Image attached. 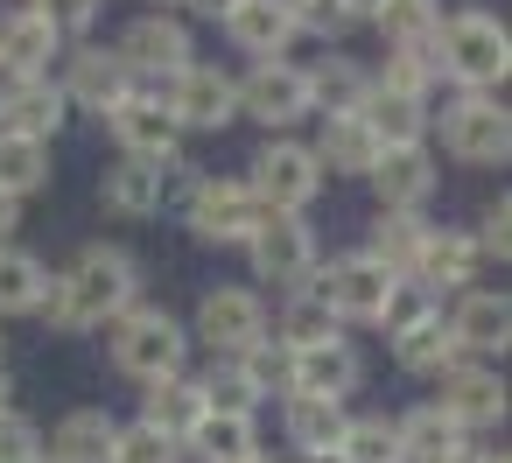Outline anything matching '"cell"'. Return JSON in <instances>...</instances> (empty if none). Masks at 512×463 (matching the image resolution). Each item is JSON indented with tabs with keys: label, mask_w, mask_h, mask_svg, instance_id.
<instances>
[{
	"label": "cell",
	"mask_w": 512,
	"mask_h": 463,
	"mask_svg": "<svg viewBox=\"0 0 512 463\" xmlns=\"http://www.w3.org/2000/svg\"><path fill=\"white\" fill-rule=\"evenodd\" d=\"M127 309H141V267L127 246H85L64 274H50V295H43V323L50 330H106L120 323Z\"/></svg>",
	"instance_id": "6da1fadb"
},
{
	"label": "cell",
	"mask_w": 512,
	"mask_h": 463,
	"mask_svg": "<svg viewBox=\"0 0 512 463\" xmlns=\"http://www.w3.org/2000/svg\"><path fill=\"white\" fill-rule=\"evenodd\" d=\"M505 71H512V36H505L498 15L463 8V15L442 22V36H435V78H449L456 92H498Z\"/></svg>",
	"instance_id": "7a4b0ae2"
},
{
	"label": "cell",
	"mask_w": 512,
	"mask_h": 463,
	"mask_svg": "<svg viewBox=\"0 0 512 463\" xmlns=\"http://www.w3.org/2000/svg\"><path fill=\"white\" fill-rule=\"evenodd\" d=\"M246 190H253L260 211H288V218H302V211L323 197V169H316L309 141H295V134H267L260 155H253V169H246Z\"/></svg>",
	"instance_id": "3957f363"
},
{
	"label": "cell",
	"mask_w": 512,
	"mask_h": 463,
	"mask_svg": "<svg viewBox=\"0 0 512 463\" xmlns=\"http://www.w3.org/2000/svg\"><path fill=\"white\" fill-rule=\"evenodd\" d=\"M183 358H190V330H183L169 309H127V316L113 323V365H120L127 379H141V386L176 379Z\"/></svg>",
	"instance_id": "277c9868"
},
{
	"label": "cell",
	"mask_w": 512,
	"mask_h": 463,
	"mask_svg": "<svg viewBox=\"0 0 512 463\" xmlns=\"http://www.w3.org/2000/svg\"><path fill=\"white\" fill-rule=\"evenodd\" d=\"M442 148L470 169H505L512 155V120L498 106V92H456L442 113Z\"/></svg>",
	"instance_id": "5b68a950"
},
{
	"label": "cell",
	"mask_w": 512,
	"mask_h": 463,
	"mask_svg": "<svg viewBox=\"0 0 512 463\" xmlns=\"http://www.w3.org/2000/svg\"><path fill=\"white\" fill-rule=\"evenodd\" d=\"M246 253H253V274H260V281H274V288H288V295L316 281V232H309V218L260 211V225H253Z\"/></svg>",
	"instance_id": "8992f818"
},
{
	"label": "cell",
	"mask_w": 512,
	"mask_h": 463,
	"mask_svg": "<svg viewBox=\"0 0 512 463\" xmlns=\"http://www.w3.org/2000/svg\"><path fill=\"white\" fill-rule=\"evenodd\" d=\"M183 218L204 246H246L253 225H260V204L239 176H197L190 197H183Z\"/></svg>",
	"instance_id": "52a82bcc"
},
{
	"label": "cell",
	"mask_w": 512,
	"mask_h": 463,
	"mask_svg": "<svg viewBox=\"0 0 512 463\" xmlns=\"http://www.w3.org/2000/svg\"><path fill=\"white\" fill-rule=\"evenodd\" d=\"M393 267H379L372 253H344V260H330V267H316V295L330 302V316L337 323H379L386 316V295H393Z\"/></svg>",
	"instance_id": "ba28073f"
},
{
	"label": "cell",
	"mask_w": 512,
	"mask_h": 463,
	"mask_svg": "<svg viewBox=\"0 0 512 463\" xmlns=\"http://www.w3.org/2000/svg\"><path fill=\"white\" fill-rule=\"evenodd\" d=\"M197 344H211L218 358H246L253 344H267V302L253 288H232V281L204 288V302H197Z\"/></svg>",
	"instance_id": "9c48e42d"
},
{
	"label": "cell",
	"mask_w": 512,
	"mask_h": 463,
	"mask_svg": "<svg viewBox=\"0 0 512 463\" xmlns=\"http://www.w3.org/2000/svg\"><path fill=\"white\" fill-rule=\"evenodd\" d=\"M113 57L127 64V78H183L190 64H197V50H190V29L176 22V15H141V22H127V36L113 43Z\"/></svg>",
	"instance_id": "30bf717a"
},
{
	"label": "cell",
	"mask_w": 512,
	"mask_h": 463,
	"mask_svg": "<svg viewBox=\"0 0 512 463\" xmlns=\"http://www.w3.org/2000/svg\"><path fill=\"white\" fill-rule=\"evenodd\" d=\"M169 120L197 127V134H225L239 120V78H225L218 64H190L183 78H169Z\"/></svg>",
	"instance_id": "8fae6325"
},
{
	"label": "cell",
	"mask_w": 512,
	"mask_h": 463,
	"mask_svg": "<svg viewBox=\"0 0 512 463\" xmlns=\"http://www.w3.org/2000/svg\"><path fill=\"white\" fill-rule=\"evenodd\" d=\"M106 134L120 141V155H134V162H162V169H176V141H183V127L169 120V106H162V92H127L113 113H106Z\"/></svg>",
	"instance_id": "7c38bea8"
},
{
	"label": "cell",
	"mask_w": 512,
	"mask_h": 463,
	"mask_svg": "<svg viewBox=\"0 0 512 463\" xmlns=\"http://www.w3.org/2000/svg\"><path fill=\"white\" fill-rule=\"evenodd\" d=\"M239 120H260L267 134H288L295 120H309L302 64H253V71L239 78Z\"/></svg>",
	"instance_id": "4fadbf2b"
},
{
	"label": "cell",
	"mask_w": 512,
	"mask_h": 463,
	"mask_svg": "<svg viewBox=\"0 0 512 463\" xmlns=\"http://www.w3.org/2000/svg\"><path fill=\"white\" fill-rule=\"evenodd\" d=\"M435 407L470 435V428H498L505 421V372L498 365H477V358H463L456 372H442V393H435Z\"/></svg>",
	"instance_id": "5bb4252c"
},
{
	"label": "cell",
	"mask_w": 512,
	"mask_h": 463,
	"mask_svg": "<svg viewBox=\"0 0 512 463\" xmlns=\"http://www.w3.org/2000/svg\"><path fill=\"white\" fill-rule=\"evenodd\" d=\"M365 183L379 190V211H421V204L435 197V155H428V141H414V148H379V162H372Z\"/></svg>",
	"instance_id": "9a60e30c"
},
{
	"label": "cell",
	"mask_w": 512,
	"mask_h": 463,
	"mask_svg": "<svg viewBox=\"0 0 512 463\" xmlns=\"http://www.w3.org/2000/svg\"><path fill=\"white\" fill-rule=\"evenodd\" d=\"M449 337H456V351L463 358H505V344H512V302L505 295H491V288H463V302H456V316H449Z\"/></svg>",
	"instance_id": "2e32d148"
},
{
	"label": "cell",
	"mask_w": 512,
	"mask_h": 463,
	"mask_svg": "<svg viewBox=\"0 0 512 463\" xmlns=\"http://www.w3.org/2000/svg\"><path fill=\"white\" fill-rule=\"evenodd\" d=\"M358 379H365V358H358V344H344V337H330V344H316V351H288V393L344 400Z\"/></svg>",
	"instance_id": "e0dca14e"
},
{
	"label": "cell",
	"mask_w": 512,
	"mask_h": 463,
	"mask_svg": "<svg viewBox=\"0 0 512 463\" xmlns=\"http://www.w3.org/2000/svg\"><path fill=\"white\" fill-rule=\"evenodd\" d=\"M57 92H64V106H85V113L106 120V113L134 92V78H127V64H120L113 50H78V57L64 64V85H57Z\"/></svg>",
	"instance_id": "ac0fdd59"
},
{
	"label": "cell",
	"mask_w": 512,
	"mask_h": 463,
	"mask_svg": "<svg viewBox=\"0 0 512 463\" xmlns=\"http://www.w3.org/2000/svg\"><path fill=\"white\" fill-rule=\"evenodd\" d=\"M64 92L50 78H8V92H0V134H22V141H43L64 127Z\"/></svg>",
	"instance_id": "d6986e66"
},
{
	"label": "cell",
	"mask_w": 512,
	"mask_h": 463,
	"mask_svg": "<svg viewBox=\"0 0 512 463\" xmlns=\"http://www.w3.org/2000/svg\"><path fill=\"white\" fill-rule=\"evenodd\" d=\"M281 428H288V449H295L302 463H316V456H337V442H344L351 414H344V400L288 393V407H281Z\"/></svg>",
	"instance_id": "ffe728a7"
},
{
	"label": "cell",
	"mask_w": 512,
	"mask_h": 463,
	"mask_svg": "<svg viewBox=\"0 0 512 463\" xmlns=\"http://www.w3.org/2000/svg\"><path fill=\"white\" fill-rule=\"evenodd\" d=\"M57 50H64V36L50 29L43 8H15L8 22H0V64H8L15 78H50Z\"/></svg>",
	"instance_id": "44dd1931"
},
{
	"label": "cell",
	"mask_w": 512,
	"mask_h": 463,
	"mask_svg": "<svg viewBox=\"0 0 512 463\" xmlns=\"http://www.w3.org/2000/svg\"><path fill=\"white\" fill-rule=\"evenodd\" d=\"M99 197H106L113 218H155V211L169 204V176H162V162H134V155H120V162L106 169Z\"/></svg>",
	"instance_id": "7402d4cb"
},
{
	"label": "cell",
	"mask_w": 512,
	"mask_h": 463,
	"mask_svg": "<svg viewBox=\"0 0 512 463\" xmlns=\"http://www.w3.org/2000/svg\"><path fill=\"white\" fill-rule=\"evenodd\" d=\"M393 442H400V463H449L470 435H463L435 400H414V407L393 421Z\"/></svg>",
	"instance_id": "603a6c76"
},
{
	"label": "cell",
	"mask_w": 512,
	"mask_h": 463,
	"mask_svg": "<svg viewBox=\"0 0 512 463\" xmlns=\"http://www.w3.org/2000/svg\"><path fill=\"white\" fill-rule=\"evenodd\" d=\"M225 36L253 57V64H281V50L295 43V22L281 0H239V8L225 15Z\"/></svg>",
	"instance_id": "cb8c5ba5"
},
{
	"label": "cell",
	"mask_w": 512,
	"mask_h": 463,
	"mask_svg": "<svg viewBox=\"0 0 512 463\" xmlns=\"http://www.w3.org/2000/svg\"><path fill=\"white\" fill-rule=\"evenodd\" d=\"M358 120H365V134H372L379 148H414V141H428V106L407 99V92H386V85H372V92L358 99Z\"/></svg>",
	"instance_id": "d4e9b609"
},
{
	"label": "cell",
	"mask_w": 512,
	"mask_h": 463,
	"mask_svg": "<svg viewBox=\"0 0 512 463\" xmlns=\"http://www.w3.org/2000/svg\"><path fill=\"white\" fill-rule=\"evenodd\" d=\"M246 456H260L253 414H211L204 407V421L183 435V463H246Z\"/></svg>",
	"instance_id": "484cf974"
},
{
	"label": "cell",
	"mask_w": 512,
	"mask_h": 463,
	"mask_svg": "<svg viewBox=\"0 0 512 463\" xmlns=\"http://www.w3.org/2000/svg\"><path fill=\"white\" fill-rule=\"evenodd\" d=\"M113 435H120V421L106 407H78V414L57 421V435L43 442V456L50 463H113Z\"/></svg>",
	"instance_id": "4316f807"
},
{
	"label": "cell",
	"mask_w": 512,
	"mask_h": 463,
	"mask_svg": "<svg viewBox=\"0 0 512 463\" xmlns=\"http://www.w3.org/2000/svg\"><path fill=\"white\" fill-rule=\"evenodd\" d=\"M302 85H309V113L337 120V113H358V99L372 92V71L358 57H323V64L302 71Z\"/></svg>",
	"instance_id": "83f0119b"
},
{
	"label": "cell",
	"mask_w": 512,
	"mask_h": 463,
	"mask_svg": "<svg viewBox=\"0 0 512 463\" xmlns=\"http://www.w3.org/2000/svg\"><path fill=\"white\" fill-rule=\"evenodd\" d=\"M393 358H400L407 372H421V379H442V372H456V365H463V351H456V337H449V316H442V309H428L421 323H407V330L393 337Z\"/></svg>",
	"instance_id": "f1b7e54d"
},
{
	"label": "cell",
	"mask_w": 512,
	"mask_h": 463,
	"mask_svg": "<svg viewBox=\"0 0 512 463\" xmlns=\"http://www.w3.org/2000/svg\"><path fill=\"white\" fill-rule=\"evenodd\" d=\"M477 267H484V260H477L470 232H428V246H421V260H414L407 281H421V288L435 295V288H470Z\"/></svg>",
	"instance_id": "f546056e"
},
{
	"label": "cell",
	"mask_w": 512,
	"mask_h": 463,
	"mask_svg": "<svg viewBox=\"0 0 512 463\" xmlns=\"http://www.w3.org/2000/svg\"><path fill=\"white\" fill-rule=\"evenodd\" d=\"M309 155H316V169H330V176H372L379 141L365 134L358 113H337V120H323V141H316Z\"/></svg>",
	"instance_id": "4dcf8cb0"
},
{
	"label": "cell",
	"mask_w": 512,
	"mask_h": 463,
	"mask_svg": "<svg viewBox=\"0 0 512 463\" xmlns=\"http://www.w3.org/2000/svg\"><path fill=\"white\" fill-rule=\"evenodd\" d=\"M428 232H435V225H428L421 211H379V218H372V246H365V253L407 281V274H414V260H421V246H428Z\"/></svg>",
	"instance_id": "1f68e13d"
},
{
	"label": "cell",
	"mask_w": 512,
	"mask_h": 463,
	"mask_svg": "<svg viewBox=\"0 0 512 463\" xmlns=\"http://www.w3.org/2000/svg\"><path fill=\"white\" fill-rule=\"evenodd\" d=\"M141 421L183 442V435L204 421V393H197V379H183V372H176V379H155L148 400H141Z\"/></svg>",
	"instance_id": "d6a6232c"
},
{
	"label": "cell",
	"mask_w": 512,
	"mask_h": 463,
	"mask_svg": "<svg viewBox=\"0 0 512 463\" xmlns=\"http://www.w3.org/2000/svg\"><path fill=\"white\" fill-rule=\"evenodd\" d=\"M50 295V267L22 246H0V316H36Z\"/></svg>",
	"instance_id": "836d02e7"
},
{
	"label": "cell",
	"mask_w": 512,
	"mask_h": 463,
	"mask_svg": "<svg viewBox=\"0 0 512 463\" xmlns=\"http://www.w3.org/2000/svg\"><path fill=\"white\" fill-rule=\"evenodd\" d=\"M330 337H344V323L330 316V302L316 295V288H295L288 295V309H281V351H316V344H330Z\"/></svg>",
	"instance_id": "e575fe53"
},
{
	"label": "cell",
	"mask_w": 512,
	"mask_h": 463,
	"mask_svg": "<svg viewBox=\"0 0 512 463\" xmlns=\"http://www.w3.org/2000/svg\"><path fill=\"white\" fill-rule=\"evenodd\" d=\"M372 22H379V36H386L393 50H435V36H442V0H386Z\"/></svg>",
	"instance_id": "d590c367"
},
{
	"label": "cell",
	"mask_w": 512,
	"mask_h": 463,
	"mask_svg": "<svg viewBox=\"0 0 512 463\" xmlns=\"http://www.w3.org/2000/svg\"><path fill=\"white\" fill-rule=\"evenodd\" d=\"M50 183V148L43 141H22V134H0V197H36Z\"/></svg>",
	"instance_id": "8d00e7d4"
},
{
	"label": "cell",
	"mask_w": 512,
	"mask_h": 463,
	"mask_svg": "<svg viewBox=\"0 0 512 463\" xmlns=\"http://www.w3.org/2000/svg\"><path fill=\"white\" fill-rule=\"evenodd\" d=\"M197 393H204V407H211V414H253V407L267 400L239 358H211V372L197 379Z\"/></svg>",
	"instance_id": "74e56055"
},
{
	"label": "cell",
	"mask_w": 512,
	"mask_h": 463,
	"mask_svg": "<svg viewBox=\"0 0 512 463\" xmlns=\"http://www.w3.org/2000/svg\"><path fill=\"white\" fill-rule=\"evenodd\" d=\"M337 463H400V442H393V421L386 414H358L337 442Z\"/></svg>",
	"instance_id": "f35d334b"
},
{
	"label": "cell",
	"mask_w": 512,
	"mask_h": 463,
	"mask_svg": "<svg viewBox=\"0 0 512 463\" xmlns=\"http://www.w3.org/2000/svg\"><path fill=\"white\" fill-rule=\"evenodd\" d=\"M113 463H183V442L162 435V428H148V421H127L113 435Z\"/></svg>",
	"instance_id": "ab89813d"
},
{
	"label": "cell",
	"mask_w": 512,
	"mask_h": 463,
	"mask_svg": "<svg viewBox=\"0 0 512 463\" xmlns=\"http://www.w3.org/2000/svg\"><path fill=\"white\" fill-rule=\"evenodd\" d=\"M372 85L407 92V99H421V106H428V85H435V50H393V57H386V71H379Z\"/></svg>",
	"instance_id": "60d3db41"
},
{
	"label": "cell",
	"mask_w": 512,
	"mask_h": 463,
	"mask_svg": "<svg viewBox=\"0 0 512 463\" xmlns=\"http://www.w3.org/2000/svg\"><path fill=\"white\" fill-rule=\"evenodd\" d=\"M281 8H288L295 36H316V43H337V36L351 29V15H344V0H281Z\"/></svg>",
	"instance_id": "b9f144b4"
},
{
	"label": "cell",
	"mask_w": 512,
	"mask_h": 463,
	"mask_svg": "<svg viewBox=\"0 0 512 463\" xmlns=\"http://www.w3.org/2000/svg\"><path fill=\"white\" fill-rule=\"evenodd\" d=\"M43 456V428L15 407H0V463H36Z\"/></svg>",
	"instance_id": "7bdbcfd3"
},
{
	"label": "cell",
	"mask_w": 512,
	"mask_h": 463,
	"mask_svg": "<svg viewBox=\"0 0 512 463\" xmlns=\"http://www.w3.org/2000/svg\"><path fill=\"white\" fill-rule=\"evenodd\" d=\"M470 246H477V260H505V253H512V204H505V197H491V204H484V218H477Z\"/></svg>",
	"instance_id": "ee69618b"
},
{
	"label": "cell",
	"mask_w": 512,
	"mask_h": 463,
	"mask_svg": "<svg viewBox=\"0 0 512 463\" xmlns=\"http://www.w3.org/2000/svg\"><path fill=\"white\" fill-rule=\"evenodd\" d=\"M428 309H435V295H428L421 281H393V295H386V316H379V323L400 337V330H407V323H421Z\"/></svg>",
	"instance_id": "f6af8a7d"
},
{
	"label": "cell",
	"mask_w": 512,
	"mask_h": 463,
	"mask_svg": "<svg viewBox=\"0 0 512 463\" xmlns=\"http://www.w3.org/2000/svg\"><path fill=\"white\" fill-rule=\"evenodd\" d=\"M36 8L50 15V29H57V36H78V29H92V22H99L106 0H36Z\"/></svg>",
	"instance_id": "bcb514c9"
},
{
	"label": "cell",
	"mask_w": 512,
	"mask_h": 463,
	"mask_svg": "<svg viewBox=\"0 0 512 463\" xmlns=\"http://www.w3.org/2000/svg\"><path fill=\"white\" fill-rule=\"evenodd\" d=\"M183 8H197V15H204V22H225V15H232V8H239V0H183Z\"/></svg>",
	"instance_id": "7dc6e473"
},
{
	"label": "cell",
	"mask_w": 512,
	"mask_h": 463,
	"mask_svg": "<svg viewBox=\"0 0 512 463\" xmlns=\"http://www.w3.org/2000/svg\"><path fill=\"white\" fill-rule=\"evenodd\" d=\"M449 463H505V456H498V449H484V442H463Z\"/></svg>",
	"instance_id": "c3c4849f"
},
{
	"label": "cell",
	"mask_w": 512,
	"mask_h": 463,
	"mask_svg": "<svg viewBox=\"0 0 512 463\" xmlns=\"http://www.w3.org/2000/svg\"><path fill=\"white\" fill-rule=\"evenodd\" d=\"M8 232H22V204H15V197H0V239H8Z\"/></svg>",
	"instance_id": "681fc988"
},
{
	"label": "cell",
	"mask_w": 512,
	"mask_h": 463,
	"mask_svg": "<svg viewBox=\"0 0 512 463\" xmlns=\"http://www.w3.org/2000/svg\"><path fill=\"white\" fill-rule=\"evenodd\" d=\"M379 8H386V0H344V15H351V22H372Z\"/></svg>",
	"instance_id": "f907efd6"
},
{
	"label": "cell",
	"mask_w": 512,
	"mask_h": 463,
	"mask_svg": "<svg viewBox=\"0 0 512 463\" xmlns=\"http://www.w3.org/2000/svg\"><path fill=\"white\" fill-rule=\"evenodd\" d=\"M15 400V379H8V365H0V407H8Z\"/></svg>",
	"instance_id": "816d5d0a"
},
{
	"label": "cell",
	"mask_w": 512,
	"mask_h": 463,
	"mask_svg": "<svg viewBox=\"0 0 512 463\" xmlns=\"http://www.w3.org/2000/svg\"><path fill=\"white\" fill-rule=\"evenodd\" d=\"M155 8H183V0H155Z\"/></svg>",
	"instance_id": "f5cc1de1"
},
{
	"label": "cell",
	"mask_w": 512,
	"mask_h": 463,
	"mask_svg": "<svg viewBox=\"0 0 512 463\" xmlns=\"http://www.w3.org/2000/svg\"><path fill=\"white\" fill-rule=\"evenodd\" d=\"M246 463H274V456H246Z\"/></svg>",
	"instance_id": "db71d44e"
},
{
	"label": "cell",
	"mask_w": 512,
	"mask_h": 463,
	"mask_svg": "<svg viewBox=\"0 0 512 463\" xmlns=\"http://www.w3.org/2000/svg\"><path fill=\"white\" fill-rule=\"evenodd\" d=\"M36 463H50V456H36Z\"/></svg>",
	"instance_id": "11a10c76"
}]
</instances>
